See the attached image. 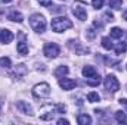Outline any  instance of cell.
I'll use <instances>...</instances> for the list:
<instances>
[{
    "mask_svg": "<svg viewBox=\"0 0 127 125\" xmlns=\"http://www.w3.org/2000/svg\"><path fill=\"white\" fill-rule=\"evenodd\" d=\"M81 74H83V77L86 78L87 85H92V87L99 85V83H100V75L97 74V71L95 69V66H89V65L84 66L83 71H81Z\"/></svg>",
    "mask_w": 127,
    "mask_h": 125,
    "instance_id": "obj_1",
    "label": "cell"
},
{
    "mask_svg": "<svg viewBox=\"0 0 127 125\" xmlns=\"http://www.w3.org/2000/svg\"><path fill=\"white\" fill-rule=\"evenodd\" d=\"M30 25H31L32 30L35 32H38V34H43L46 31V27H47L44 16L40 15V13H34V15L30 16Z\"/></svg>",
    "mask_w": 127,
    "mask_h": 125,
    "instance_id": "obj_2",
    "label": "cell"
},
{
    "mask_svg": "<svg viewBox=\"0 0 127 125\" xmlns=\"http://www.w3.org/2000/svg\"><path fill=\"white\" fill-rule=\"evenodd\" d=\"M52 30L55 32H64L66 30H69L72 27V22L66 18V16H59V18H55L52 19V24H50Z\"/></svg>",
    "mask_w": 127,
    "mask_h": 125,
    "instance_id": "obj_3",
    "label": "cell"
},
{
    "mask_svg": "<svg viewBox=\"0 0 127 125\" xmlns=\"http://www.w3.org/2000/svg\"><path fill=\"white\" fill-rule=\"evenodd\" d=\"M32 96L35 99H46V97H49L50 96V85L47 83H40V84L34 85Z\"/></svg>",
    "mask_w": 127,
    "mask_h": 125,
    "instance_id": "obj_4",
    "label": "cell"
},
{
    "mask_svg": "<svg viewBox=\"0 0 127 125\" xmlns=\"http://www.w3.org/2000/svg\"><path fill=\"white\" fill-rule=\"evenodd\" d=\"M103 84H105V88H106L109 93H117V91L120 90V83H118V80H117L114 75H111V74L105 77Z\"/></svg>",
    "mask_w": 127,
    "mask_h": 125,
    "instance_id": "obj_5",
    "label": "cell"
},
{
    "mask_svg": "<svg viewBox=\"0 0 127 125\" xmlns=\"http://www.w3.org/2000/svg\"><path fill=\"white\" fill-rule=\"evenodd\" d=\"M72 13H74L75 18L80 19V21H86V19H87V10H86L84 4H83L81 1H75V3H74Z\"/></svg>",
    "mask_w": 127,
    "mask_h": 125,
    "instance_id": "obj_6",
    "label": "cell"
},
{
    "mask_svg": "<svg viewBox=\"0 0 127 125\" xmlns=\"http://www.w3.org/2000/svg\"><path fill=\"white\" fill-rule=\"evenodd\" d=\"M43 53H44L46 58H49V59H55V58L59 55V46L55 44V43H47V44H44Z\"/></svg>",
    "mask_w": 127,
    "mask_h": 125,
    "instance_id": "obj_7",
    "label": "cell"
},
{
    "mask_svg": "<svg viewBox=\"0 0 127 125\" xmlns=\"http://www.w3.org/2000/svg\"><path fill=\"white\" fill-rule=\"evenodd\" d=\"M55 113H58V110H56V104H47V106H44L43 109H41V113H40V118L43 119V121H50V119H53V116H55Z\"/></svg>",
    "mask_w": 127,
    "mask_h": 125,
    "instance_id": "obj_8",
    "label": "cell"
},
{
    "mask_svg": "<svg viewBox=\"0 0 127 125\" xmlns=\"http://www.w3.org/2000/svg\"><path fill=\"white\" fill-rule=\"evenodd\" d=\"M68 46H69V49H71L72 52H75L77 55H83V53L89 52V49L83 47L81 43H80V41H75V40H69V41H68Z\"/></svg>",
    "mask_w": 127,
    "mask_h": 125,
    "instance_id": "obj_9",
    "label": "cell"
},
{
    "mask_svg": "<svg viewBox=\"0 0 127 125\" xmlns=\"http://www.w3.org/2000/svg\"><path fill=\"white\" fill-rule=\"evenodd\" d=\"M75 85H77V83L74 80H71V78H59V87L62 90H65V91L72 90Z\"/></svg>",
    "mask_w": 127,
    "mask_h": 125,
    "instance_id": "obj_10",
    "label": "cell"
},
{
    "mask_svg": "<svg viewBox=\"0 0 127 125\" xmlns=\"http://www.w3.org/2000/svg\"><path fill=\"white\" fill-rule=\"evenodd\" d=\"M16 109H18L21 113H24V115H30V116L34 115V113H32V107L27 103V102H22V100L18 102V103H16Z\"/></svg>",
    "mask_w": 127,
    "mask_h": 125,
    "instance_id": "obj_11",
    "label": "cell"
},
{
    "mask_svg": "<svg viewBox=\"0 0 127 125\" xmlns=\"http://www.w3.org/2000/svg\"><path fill=\"white\" fill-rule=\"evenodd\" d=\"M12 40H13V34H12L10 30H7V28L0 30V41H1L3 44H9Z\"/></svg>",
    "mask_w": 127,
    "mask_h": 125,
    "instance_id": "obj_12",
    "label": "cell"
},
{
    "mask_svg": "<svg viewBox=\"0 0 127 125\" xmlns=\"http://www.w3.org/2000/svg\"><path fill=\"white\" fill-rule=\"evenodd\" d=\"M27 72H28V71H27L25 65H22V63H21V65H18V66H16L15 69H13V72H12L10 75H12V77H13L15 80H21V78H22V77H24V75H25Z\"/></svg>",
    "mask_w": 127,
    "mask_h": 125,
    "instance_id": "obj_13",
    "label": "cell"
},
{
    "mask_svg": "<svg viewBox=\"0 0 127 125\" xmlns=\"http://www.w3.org/2000/svg\"><path fill=\"white\" fill-rule=\"evenodd\" d=\"M7 19H9V21H12V22H18V24H21V22L24 21V16H22V13H21V12L13 10V12H10V13L7 15Z\"/></svg>",
    "mask_w": 127,
    "mask_h": 125,
    "instance_id": "obj_14",
    "label": "cell"
},
{
    "mask_svg": "<svg viewBox=\"0 0 127 125\" xmlns=\"http://www.w3.org/2000/svg\"><path fill=\"white\" fill-rule=\"evenodd\" d=\"M77 122H78V125H89L92 124V118L87 113H80L77 116Z\"/></svg>",
    "mask_w": 127,
    "mask_h": 125,
    "instance_id": "obj_15",
    "label": "cell"
},
{
    "mask_svg": "<svg viewBox=\"0 0 127 125\" xmlns=\"http://www.w3.org/2000/svg\"><path fill=\"white\" fill-rule=\"evenodd\" d=\"M68 72H69L68 66H65V65L58 66V68L55 69V77H56V78H64L65 75H68Z\"/></svg>",
    "mask_w": 127,
    "mask_h": 125,
    "instance_id": "obj_16",
    "label": "cell"
},
{
    "mask_svg": "<svg viewBox=\"0 0 127 125\" xmlns=\"http://www.w3.org/2000/svg\"><path fill=\"white\" fill-rule=\"evenodd\" d=\"M16 50H18V53L19 55H22V56H25V55H28V46H27V43L22 40V41H19L18 43V46H16Z\"/></svg>",
    "mask_w": 127,
    "mask_h": 125,
    "instance_id": "obj_17",
    "label": "cell"
},
{
    "mask_svg": "<svg viewBox=\"0 0 127 125\" xmlns=\"http://www.w3.org/2000/svg\"><path fill=\"white\" fill-rule=\"evenodd\" d=\"M115 119H117V122H120V124H124V122H127L126 112H123V110H117V112H115Z\"/></svg>",
    "mask_w": 127,
    "mask_h": 125,
    "instance_id": "obj_18",
    "label": "cell"
},
{
    "mask_svg": "<svg viewBox=\"0 0 127 125\" xmlns=\"http://www.w3.org/2000/svg\"><path fill=\"white\" fill-rule=\"evenodd\" d=\"M123 35H124V31L121 28H118V27L111 30V38H121Z\"/></svg>",
    "mask_w": 127,
    "mask_h": 125,
    "instance_id": "obj_19",
    "label": "cell"
},
{
    "mask_svg": "<svg viewBox=\"0 0 127 125\" xmlns=\"http://www.w3.org/2000/svg\"><path fill=\"white\" fill-rule=\"evenodd\" d=\"M102 46H103V49H106V50H112V49H114V44H112V41H111L109 37H103V38H102Z\"/></svg>",
    "mask_w": 127,
    "mask_h": 125,
    "instance_id": "obj_20",
    "label": "cell"
},
{
    "mask_svg": "<svg viewBox=\"0 0 127 125\" xmlns=\"http://www.w3.org/2000/svg\"><path fill=\"white\" fill-rule=\"evenodd\" d=\"M87 100L90 102V103H96V102H100V96L95 91H90V93L87 94Z\"/></svg>",
    "mask_w": 127,
    "mask_h": 125,
    "instance_id": "obj_21",
    "label": "cell"
},
{
    "mask_svg": "<svg viewBox=\"0 0 127 125\" xmlns=\"http://www.w3.org/2000/svg\"><path fill=\"white\" fill-rule=\"evenodd\" d=\"M114 50H115L117 55H123V53H126V50H127V44L126 43H120L117 47H114Z\"/></svg>",
    "mask_w": 127,
    "mask_h": 125,
    "instance_id": "obj_22",
    "label": "cell"
},
{
    "mask_svg": "<svg viewBox=\"0 0 127 125\" xmlns=\"http://www.w3.org/2000/svg\"><path fill=\"white\" fill-rule=\"evenodd\" d=\"M0 66H3V68H10V66H12V61H10L9 58L3 56V58H0Z\"/></svg>",
    "mask_w": 127,
    "mask_h": 125,
    "instance_id": "obj_23",
    "label": "cell"
},
{
    "mask_svg": "<svg viewBox=\"0 0 127 125\" xmlns=\"http://www.w3.org/2000/svg\"><path fill=\"white\" fill-rule=\"evenodd\" d=\"M121 6H123V0H109V7L121 9Z\"/></svg>",
    "mask_w": 127,
    "mask_h": 125,
    "instance_id": "obj_24",
    "label": "cell"
},
{
    "mask_svg": "<svg viewBox=\"0 0 127 125\" xmlns=\"http://www.w3.org/2000/svg\"><path fill=\"white\" fill-rule=\"evenodd\" d=\"M92 4L95 9H102L103 7V0H92Z\"/></svg>",
    "mask_w": 127,
    "mask_h": 125,
    "instance_id": "obj_25",
    "label": "cell"
},
{
    "mask_svg": "<svg viewBox=\"0 0 127 125\" xmlns=\"http://www.w3.org/2000/svg\"><path fill=\"white\" fill-rule=\"evenodd\" d=\"M56 110H58V113H65L66 112V106L62 104V103H58L56 104Z\"/></svg>",
    "mask_w": 127,
    "mask_h": 125,
    "instance_id": "obj_26",
    "label": "cell"
},
{
    "mask_svg": "<svg viewBox=\"0 0 127 125\" xmlns=\"http://www.w3.org/2000/svg\"><path fill=\"white\" fill-rule=\"evenodd\" d=\"M41 6H44V7H50L52 6V0H37Z\"/></svg>",
    "mask_w": 127,
    "mask_h": 125,
    "instance_id": "obj_27",
    "label": "cell"
},
{
    "mask_svg": "<svg viewBox=\"0 0 127 125\" xmlns=\"http://www.w3.org/2000/svg\"><path fill=\"white\" fill-rule=\"evenodd\" d=\"M56 122H58L59 125H68V124H69V121H68V119H65V118H59Z\"/></svg>",
    "mask_w": 127,
    "mask_h": 125,
    "instance_id": "obj_28",
    "label": "cell"
},
{
    "mask_svg": "<svg viewBox=\"0 0 127 125\" xmlns=\"http://www.w3.org/2000/svg\"><path fill=\"white\" fill-rule=\"evenodd\" d=\"M105 18H106V21H114V15H112L111 12H108V13H105Z\"/></svg>",
    "mask_w": 127,
    "mask_h": 125,
    "instance_id": "obj_29",
    "label": "cell"
},
{
    "mask_svg": "<svg viewBox=\"0 0 127 125\" xmlns=\"http://www.w3.org/2000/svg\"><path fill=\"white\" fill-rule=\"evenodd\" d=\"M118 102H120V104H121V106H124V107L127 109V99H120Z\"/></svg>",
    "mask_w": 127,
    "mask_h": 125,
    "instance_id": "obj_30",
    "label": "cell"
},
{
    "mask_svg": "<svg viewBox=\"0 0 127 125\" xmlns=\"http://www.w3.org/2000/svg\"><path fill=\"white\" fill-rule=\"evenodd\" d=\"M123 18L127 21V10H124V12H123Z\"/></svg>",
    "mask_w": 127,
    "mask_h": 125,
    "instance_id": "obj_31",
    "label": "cell"
},
{
    "mask_svg": "<svg viewBox=\"0 0 127 125\" xmlns=\"http://www.w3.org/2000/svg\"><path fill=\"white\" fill-rule=\"evenodd\" d=\"M1 1H3V3H10L12 0H1Z\"/></svg>",
    "mask_w": 127,
    "mask_h": 125,
    "instance_id": "obj_32",
    "label": "cell"
},
{
    "mask_svg": "<svg viewBox=\"0 0 127 125\" xmlns=\"http://www.w3.org/2000/svg\"><path fill=\"white\" fill-rule=\"evenodd\" d=\"M126 69H127V65H126Z\"/></svg>",
    "mask_w": 127,
    "mask_h": 125,
    "instance_id": "obj_33",
    "label": "cell"
},
{
    "mask_svg": "<svg viewBox=\"0 0 127 125\" xmlns=\"http://www.w3.org/2000/svg\"><path fill=\"white\" fill-rule=\"evenodd\" d=\"M61 1H64V0H61Z\"/></svg>",
    "mask_w": 127,
    "mask_h": 125,
    "instance_id": "obj_34",
    "label": "cell"
}]
</instances>
